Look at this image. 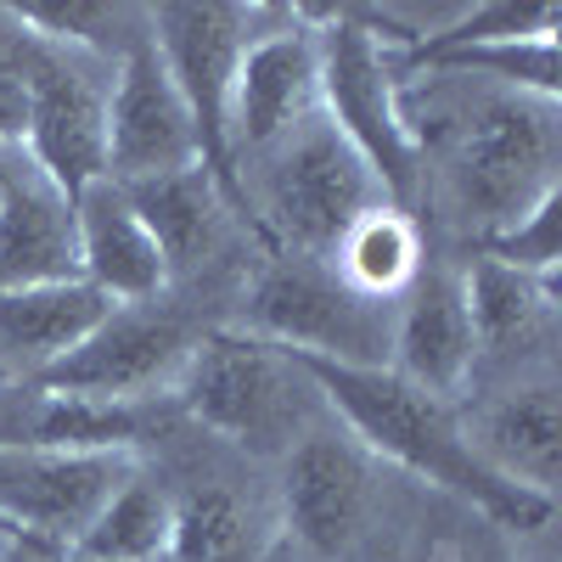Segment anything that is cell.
<instances>
[{
    "label": "cell",
    "instance_id": "6da1fadb",
    "mask_svg": "<svg viewBox=\"0 0 562 562\" xmlns=\"http://www.w3.org/2000/svg\"><path fill=\"white\" fill-rule=\"evenodd\" d=\"M299 360L315 378V389L326 394L333 416L411 484L434 490L439 501L461 506L467 518H479L501 535H518V540H540L557 524V501L506 484L479 461L456 405L400 383L389 366H338V360H310V355Z\"/></svg>",
    "mask_w": 562,
    "mask_h": 562
},
{
    "label": "cell",
    "instance_id": "7a4b0ae2",
    "mask_svg": "<svg viewBox=\"0 0 562 562\" xmlns=\"http://www.w3.org/2000/svg\"><path fill=\"white\" fill-rule=\"evenodd\" d=\"M281 546L299 562H422L434 490L411 484L389 461L371 456L344 422H321L276 467Z\"/></svg>",
    "mask_w": 562,
    "mask_h": 562
},
{
    "label": "cell",
    "instance_id": "3957f363",
    "mask_svg": "<svg viewBox=\"0 0 562 562\" xmlns=\"http://www.w3.org/2000/svg\"><path fill=\"white\" fill-rule=\"evenodd\" d=\"M445 119V130L422 135V147L439 140V169L422 175V203H439L445 231H456L467 254L501 237L506 225H518L551 192H562L557 97L484 85Z\"/></svg>",
    "mask_w": 562,
    "mask_h": 562
},
{
    "label": "cell",
    "instance_id": "277c9868",
    "mask_svg": "<svg viewBox=\"0 0 562 562\" xmlns=\"http://www.w3.org/2000/svg\"><path fill=\"white\" fill-rule=\"evenodd\" d=\"M237 186H243L248 225L259 231L265 248L326 259V265H333L355 220L389 203L378 175L366 169V158L338 135V124L321 108L299 119L281 140H270L265 153L243 158Z\"/></svg>",
    "mask_w": 562,
    "mask_h": 562
},
{
    "label": "cell",
    "instance_id": "5b68a950",
    "mask_svg": "<svg viewBox=\"0 0 562 562\" xmlns=\"http://www.w3.org/2000/svg\"><path fill=\"white\" fill-rule=\"evenodd\" d=\"M175 411L214 445L259 467H281V456L299 439H310L321 422H333V405H326L299 355L248 333H231V326L198 344L175 389Z\"/></svg>",
    "mask_w": 562,
    "mask_h": 562
},
{
    "label": "cell",
    "instance_id": "8992f818",
    "mask_svg": "<svg viewBox=\"0 0 562 562\" xmlns=\"http://www.w3.org/2000/svg\"><path fill=\"white\" fill-rule=\"evenodd\" d=\"M321 29V113L366 158L394 209L422 220V135L411 124V97L394 68V45L355 7H299Z\"/></svg>",
    "mask_w": 562,
    "mask_h": 562
},
{
    "label": "cell",
    "instance_id": "52a82bcc",
    "mask_svg": "<svg viewBox=\"0 0 562 562\" xmlns=\"http://www.w3.org/2000/svg\"><path fill=\"white\" fill-rule=\"evenodd\" d=\"M140 461L169 490V512H175L169 562H276L281 551L276 467H259L214 445L186 416Z\"/></svg>",
    "mask_w": 562,
    "mask_h": 562
},
{
    "label": "cell",
    "instance_id": "ba28073f",
    "mask_svg": "<svg viewBox=\"0 0 562 562\" xmlns=\"http://www.w3.org/2000/svg\"><path fill=\"white\" fill-rule=\"evenodd\" d=\"M231 333L265 338L288 355L338 366H389L394 304L355 293L326 259H299L265 248L231 315Z\"/></svg>",
    "mask_w": 562,
    "mask_h": 562
},
{
    "label": "cell",
    "instance_id": "9c48e42d",
    "mask_svg": "<svg viewBox=\"0 0 562 562\" xmlns=\"http://www.w3.org/2000/svg\"><path fill=\"white\" fill-rule=\"evenodd\" d=\"M231 326L214 304L192 293H158L147 304H113L102 326L52 371H40L34 389L45 394H79V400H113V405H147L175 400L186 366L209 333Z\"/></svg>",
    "mask_w": 562,
    "mask_h": 562
},
{
    "label": "cell",
    "instance_id": "30bf717a",
    "mask_svg": "<svg viewBox=\"0 0 562 562\" xmlns=\"http://www.w3.org/2000/svg\"><path fill=\"white\" fill-rule=\"evenodd\" d=\"M281 18V7H237V0H203V7H147V34L158 45V57L180 90L186 113L198 130L203 169L231 192V203L243 209V186L231 169V79L248 52V40L265 34ZM248 214V209H243Z\"/></svg>",
    "mask_w": 562,
    "mask_h": 562
},
{
    "label": "cell",
    "instance_id": "8fae6325",
    "mask_svg": "<svg viewBox=\"0 0 562 562\" xmlns=\"http://www.w3.org/2000/svg\"><path fill=\"white\" fill-rule=\"evenodd\" d=\"M108 57L74 52V45L40 40L23 29V85H29V124L23 153L34 169L79 198L85 186L108 180V102H113Z\"/></svg>",
    "mask_w": 562,
    "mask_h": 562
},
{
    "label": "cell",
    "instance_id": "7c38bea8",
    "mask_svg": "<svg viewBox=\"0 0 562 562\" xmlns=\"http://www.w3.org/2000/svg\"><path fill=\"white\" fill-rule=\"evenodd\" d=\"M135 467H140L135 450L0 445V524L29 546L68 557Z\"/></svg>",
    "mask_w": 562,
    "mask_h": 562
},
{
    "label": "cell",
    "instance_id": "4fadbf2b",
    "mask_svg": "<svg viewBox=\"0 0 562 562\" xmlns=\"http://www.w3.org/2000/svg\"><path fill=\"white\" fill-rule=\"evenodd\" d=\"M461 293L473 321V389L518 383V378H557V344H562V288L484 254L461 259Z\"/></svg>",
    "mask_w": 562,
    "mask_h": 562
},
{
    "label": "cell",
    "instance_id": "5bb4252c",
    "mask_svg": "<svg viewBox=\"0 0 562 562\" xmlns=\"http://www.w3.org/2000/svg\"><path fill=\"white\" fill-rule=\"evenodd\" d=\"M315 108H321V29L299 7H281V18L248 40L237 79H231V119H225L231 169L265 153L270 140H281Z\"/></svg>",
    "mask_w": 562,
    "mask_h": 562
},
{
    "label": "cell",
    "instance_id": "9a60e30c",
    "mask_svg": "<svg viewBox=\"0 0 562 562\" xmlns=\"http://www.w3.org/2000/svg\"><path fill=\"white\" fill-rule=\"evenodd\" d=\"M473 366L479 349H473V321H467V293H461V259L428 248L416 281L394 304L389 371L445 405H461L473 394Z\"/></svg>",
    "mask_w": 562,
    "mask_h": 562
},
{
    "label": "cell",
    "instance_id": "2e32d148",
    "mask_svg": "<svg viewBox=\"0 0 562 562\" xmlns=\"http://www.w3.org/2000/svg\"><path fill=\"white\" fill-rule=\"evenodd\" d=\"M203 164L198 153V130L186 113L180 90L158 57L153 34L130 45L113 68V102H108V180L135 186V180H158L175 169Z\"/></svg>",
    "mask_w": 562,
    "mask_h": 562
},
{
    "label": "cell",
    "instance_id": "e0dca14e",
    "mask_svg": "<svg viewBox=\"0 0 562 562\" xmlns=\"http://www.w3.org/2000/svg\"><path fill=\"white\" fill-rule=\"evenodd\" d=\"M456 411H461L467 445L479 450L490 473L557 501V484H562V389H557V378H518V383L473 389Z\"/></svg>",
    "mask_w": 562,
    "mask_h": 562
},
{
    "label": "cell",
    "instance_id": "ac0fdd59",
    "mask_svg": "<svg viewBox=\"0 0 562 562\" xmlns=\"http://www.w3.org/2000/svg\"><path fill=\"white\" fill-rule=\"evenodd\" d=\"M74 220H79V276L108 304H147L169 293V265L119 180L85 186L74 198Z\"/></svg>",
    "mask_w": 562,
    "mask_h": 562
},
{
    "label": "cell",
    "instance_id": "d6986e66",
    "mask_svg": "<svg viewBox=\"0 0 562 562\" xmlns=\"http://www.w3.org/2000/svg\"><path fill=\"white\" fill-rule=\"evenodd\" d=\"M45 281H79V220L74 198L23 153L0 203V293L45 288Z\"/></svg>",
    "mask_w": 562,
    "mask_h": 562
},
{
    "label": "cell",
    "instance_id": "ffe728a7",
    "mask_svg": "<svg viewBox=\"0 0 562 562\" xmlns=\"http://www.w3.org/2000/svg\"><path fill=\"white\" fill-rule=\"evenodd\" d=\"M108 310L113 304L85 276L0 293V383H34L97 333Z\"/></svg>",
    "mask_w": 562,
    "mask_h": 562
},
{
    "label": "cell",
    "instance_id": "44dd1931",
    "mask_svg": "<svg viewBox=\"0 0 562 562\" xmlns=\"http://www.w3.org/2000/svg\"><path fill=\"white\" fill-rule=\"evenodd\" d=\"M169 540H175V512H169V490L147 461L113 490V501L97 512V524L79 535V546L68 551L74 562H169Z\"/></svg>",
    "mask_w": 562,
    "mask_h": 562
},
{
    "label": "cell",
    "instance_id": "7402d4cb",
    "mask_svg": "<svg viewBox=\"0 0 562 562\" xmlns=\"http://www.w3.org/2000/svg\"><path fill=\"white\" fill-rule=\"evenodd\" d=\"M422 259H428V231H422V220L394 209V203H383V209H371L366 220L349 225V237L333 254V270L349 281L355 293L400 304V293L422 270Z\"/></svg>",
    "mask_w": 562,
    "mask_h": 562
},
{
    "label": "cell",
    "instance_id": "603a6c76",
    "mask_svg": "<svg viewBox=\"0 0 562 562\" xmlns=\"http://www.w3.org/2000/svg\"><path fill=\"white\" fill-rule=\"evenodd\" d=\"M12 18L40 40L74 45V52L108 63L147 40V7H124V0H23V7H12Z\"/></svg>",
    "mask_w": 562,
    "mask_h": 562
},
{
    "label": "cell",
    "instance_id": "cb8c5ba5",
    "mask_svg": "<svg viewBox=\"0 0 562 562\" xmlns=\"http://www.w3.org/2000/svg\"><path fill=\"white\" fill-rule=\"evenodd\" d=\"M557 220H562V192H551L546 203H535L518 225H506L501 237H490L473 254H484L495 265H512V270H524V276H540V281H557V265H562Z\"/></svg>",
    "mask_w": 562,
    "mask_h": 562
},
{
    "label": "cell",
    "instance_id": "d4e9b609",
    "mask_svg": "<svg viewBox=\"0 0 562 562\" xmlns=\"http://www.w3.org/2000/svg\"><path fill=\"white\" fill-rule=\"evenodd\" d=\"M23 124H29V85H23V23L12 7H0V140L23 147Z\"/></svg>",
    "mask_w": 562,
    "mask_h": 562
},
{
    "label": "cell",
    "instance_id": "484cf974",
    "mask_svg": "<svg viewBox=\"0 0 562 562\" xmlns=\"http://www.w3.org/2000/svg\"><path fill=\"white\" fill-rule=\"evenodd\" d=\"M0 562H68L63 551H45V546H29V540H12V551Z\"/></svg>",
    "mask_w": 562,
    "mask_h": 562
},
{
    "label": "cell",
    "instance_id": "4316f807",
    "mask_svg": "<svg viewBox=\"0 0 562 562\" xmlns=\"http://www.w3.org/2000/svg\"><path fill=\"white\" fill-rule=\"evenodd\" d=\"M18 164H23V147L18 140H0V203H7V186H12Z\"/></svg>",
    "mask_w": 562,
    "mask_h": 562
},
{
    "label": "cell",
    "instance_id": "83f0119b",
    "mask_svg": "<svg viewBox=\"0 0 562 562\" xmlns=\"http://www.w3.org/2000/svg\"><path fill=\"white\" fill-rule=\"evenodd\" d=\"M422 562H467V557H461V551H456V546L445 540V546H434V551H428V557H422Z\"/></svg>",
    "mask_w": 562,
    "mask_h": 562
},
{
    "label": "cell",
    "instance_id": "f1b7e54d",
    "mask_svg": "<svg viewBox=\"0 0 562 562\" xmlns=\"http://www.w3.org/2000/svg\"><path fill=\"white\" fill-rule=\"evenodd\" d=\"M12 540H18V535H12L7 524H0V557H7V551H12Z\"/></svg>",
    "mask_w": 562,
    "mask_h": 562
},
{
    "label": "cell",
    "instance_id": "f546056e",
    "mask_svg": "<svg viewBox=\"0 0 562 562\" xmlns=\"http://www.w3.org/2000/svg\"><path fill=\"white\" fill-rule=\"evenodd\" d=\"M276 562H299V557H293V551H288V546H281V551H276Z\"/></svg>",
    "mask_w": 562,
    "mask_h": 562
},
{
    "label": "cell",
    "instance_id": "4dcf8cb0",
    "mask_svg": "<svg viewBox=\"0 0 562 562\" xmlns=\"http://www.w3.org/2000/svg\"><path fill=\"white\" fill-rule=\"evenodd\" d=\"M68 562H74V557H68Z\"/></svg>",
    "mask_w": 562,
    "mask_h": 562
}]
</instances>
